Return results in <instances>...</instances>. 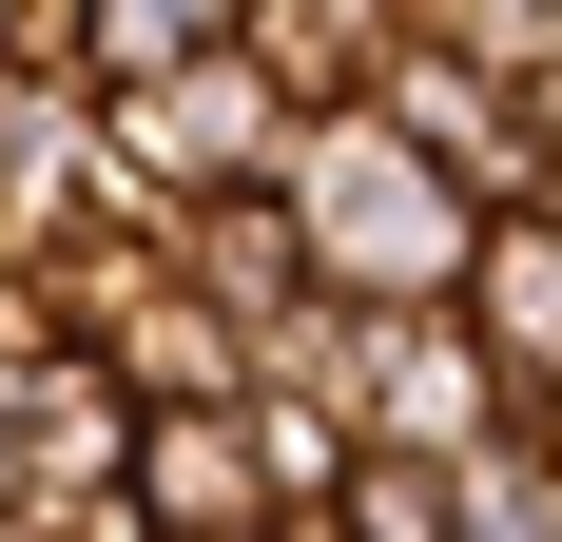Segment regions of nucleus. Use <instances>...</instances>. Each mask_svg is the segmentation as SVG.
<instances>
[{
    "label": "nucleus",
    "instance_id": "nucleus-14",
    "mask_svg": "<svg viewBox=\"0 0 562 542\" xmlns=\"http://www.w3.org/2000/svg\"><path fill=\"white\" fill-rule=\"evenodd\" d=\"M58 542H156V523H136V504H58Z\"/></svg>",
    "mask_w": 562,
    "mask_h": 542
},
{
    "label": "nucleus",
    "instance_id": "nucleus-15",
    "mask_svg": "<svg viewBox=\"0 0 562 542\" xmlns=\"http://www.w3.org/2000/svg\"><path fill=\"white\" fill-rule=\"evenodd\" d=\"M0 542H58V504H0Z\"/></svg>",
    "mask_w": 562,
    "mask_h": 542
},
{
    "label": "nucleus",
    "instance_id": "nucleus-8",
    "mask_svg": "<svg viewBox=\"0 0 562 542\" xmlns=\"http://www.w3.org/2000/svg\"><path fill=\"white\" fill-rule=\"evenodd\" d=\"M233 58H252L291 116H349L407 58V0H233Z\"/></svg>",
    "mask_w": 562,
    "mask_h": 542
},
{
    "label": "nucleus",
    "instance_id": "nucleus-2",
    "mask_svg": "<svg viewBox=\"0 0 562 542\" xmlns=\"http://www.w3.org/2000/svg\"><path fill=\"white\" fill-rule=\"evenodd\" d=\"M78 136H98V194L194 214V194H252V174L291 156V98H272L233 39H194V58H156V78H98V98H78Z\"/></svg>",
    "mask_w": 562,
    "mask_h": 542
},
{
    "label": "nucleus",
    "instance_id": "nucleus-11",
    "mask_svg": "<svg viewBox=\"0 0 562 542\" xmlns=\"http://www.w3.org/2000/svg\"><path fill=\"white\" fill-rule=\"evenodd\" d=\"M0 58H20V78H78V98H98V58H78V0H0Z\"/></svg>",
    "mask_w": 562,
    "mask_h": 542
},
{
    "label": "nucleus",
    "instance_id": "nucleus-10",
    "mask_svg": "<svg viewBox=\"0 0 562 542\" xmlns=\"http://www.w3.org/2000/svg\"><path fill=\"white\" fill-rule=\"evenodd\" d=\"M194 39H233V0H78V58H98V78H156V58H194Z\"/></svg>",
    "mask_w": 562,
    "mask_h": 542
},
{
    "label": "nucleus",
    "instance_id": "nucleus-4",
    "mask_svg": "<svg viewBox=\"0 0 562 542\" xmlns=\"http://www.w3.org/2000/svg\"><path fill=\"white\" fill-rule=\"evenodd\" d=\"M0 445H20V504H116L136 387H116L98 349H20V369H0Z\"/></svg>",
    "mask_w": 562,
    "mask_h": 542
},
{
    "label": "nucleus",
    "instance_id": "nucleus-1",
    "mask_svg": "<svg viewBox=\"0 0 562 542\" xmlns=\"http://www.w3.org/2000/svg\"><path fill=\"white\" fill-rule=\"evenodd\" d=\"M272 194H291V233H311V291H330V310H447V291H465V233H485V194L427 174L369 98H349V116H291Z\"/></svg>",
    "mask_w": 562,
    "mask_h": 542
},
{
    "label": "nucleus",
    "instance_id": "nucleus-9",
    "mask_svg": "<svg viewBox=\"0 0 562 542\" xmlns=\"http://www.w3.org/2000/svg\"><path fill=\"white\" fill-rule=\"evenodd\" d=\"M136 407H252V329L214 310V291H175V252H156V291L116 310V349H98Z\"/></svg>",
    "mask_w": 562,
    "mask_h": 542
},
{
    "label": "nucleus",
    "instance_id": "nucleus-13",
    "mask_svg": "<svg viewBox=\"0 0 562 542\" xmlns=\"http://www.w3.org/2000/svg\"><path fill=\"white\" fill-rule=\"evenodd\" d=\"M20 349H40V310H20V233H0V369H20Z\"/></svg>",
    "mask_w": 562,
    "mask_h": 542
},
{
    "label": "nucleus",
    "instance_id": "nucleus-6",
    "mask_svg": "<svg viewBox=\"0 0 562 542\" xmlns=\"http://www.w3.org/2000/svg\"><path fill=\"white\" fill-rule=\"evenodd\" d=\"M447 310H465V349L543 407V387H562V194H505V214L465 233V291H447Z\"/></svg>",
    "mask_w": 562,
    "mask_h": 542
},
{
    "label": "nucleus",
    "instance_id": "nucleus-3",
    "mask_svg": "<svg viewBox=\"0 0 562 542\" xmlns=\"http://www.w3.org/2000/svg\"><path fill=\"white\" fill-rule=\"evenodd\" d=\"M505 407H524V387L465 349V310H349V427H369V445H427V465H465Z\"/></svg>",
    "mask_w": 562,
    "mask_h": 542
},
{
    "label": "nucleus",
    "instance_id": "nucleus-5",
    "mask_svg": "<svg viewBox=\"0 0 562 542\" xmlns=\"http://www.w3.org/2000/svg\"><path fill=\"white\" fill-rule=\"evenodd\" d=\"M116 504H136L156 542H252V523H272L252 407H136V465H116Z\"/></svg>",
    "mask_w": 562,
    "mask_h": 542
},
{
    "label": "nucleus",
    "instance_id": "nucleus-16",
    "mask_svg": "<svg viewBox=\"0 0 562 542\" xmlns=\"http://www.w3.org/2000/svg\"><path fill=\"white\" fill-rule=\"evenodd\" d=\"M0 504H20V445H0Z\"/></svg>",
    "mask_w": 562,
    "mask_h": 542
},
{
    "label": "nucleus",
    "instance_id": "nucleus-7",
    "mask_svg": "<svg viewBox=\"0 0 562 542\" xmlns=\"http://www.w3.org/2000/svg\"><path fill=\"white\" fill-rule=\"evenodd\" d=\"M156 252H175V291H214L252 349L311 310V233H291V194H272V174H252V194H194V214H156Z\"/></svg>",
    "mask_w": 562,
    "mask_h": 542
},
{
    "label": "nucleus",
    "instance_id": "nucleus-12",
    "mask_svg": "<svg viewBox=\"0 0 562 542\" xmlns=\"http://www.w3.org/2000/svg\"><path fill=\"white\" fill-rule=\"evenodd\" d=\"M505 116H524V156H543V194H562V39L505 58Z\"/></svg>",
    "mask_w": 562,
    "mask_h": 542
},
{
    "label": "nucleus",
    "instance_id": "nucleus-17",
    "mask_svg": "<svg viewBox=\"0 0 562 542\" xmlns=\"http://www.w3.org/2000/svg\"><path fill=\"white\" fill-rule=\"evenodd\" d=\"M252 542H272V523H252Z\"/></svg>",
    "mask_w": 562,
    "mask_h": 542
}]
</instances>
